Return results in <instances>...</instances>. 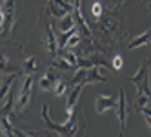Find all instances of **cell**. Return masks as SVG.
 <instances>
[{
	"label": "cell",
	"mask_w": 151,
	"mask_h": 137,
	"mask_svg": "<svg viewBox=\"0 0 151 137\" xmlns=\"http://www.w3.org/2000/svg\"><path fill=\"white\" fill-rule=\"evenodd\" d=\"M122 66H124L122 57H120V55H115V57H113V68H115V70H122Z\"/></svg>",
	"instance_id": "e0dca14e"
},
{
	"label": "cell",
	"mask_w": 151,
	"mask_h": 137,
	"mask_svg": "<svg viewBox=\"0 0 151 137\" xmlns=\"http://www.w3.org/2000/svg\"><path fill=\"white\" fill-rule=\"evenodd\" d=\"M82 90H84V84H73V88L68 93V101H66V115H68V119L75 113V110H77V106H78V99L82 95Z\"/></svg>",
	"instance_id": "8992f818"
},
{
	"label": "cell",
	"mask_w": 151,
	"mask_h": 137,
	"mask_svg": "<svg viewBox=\"0 0 151 137\" xmlns=\"http://www.w3.org/2000/svg\"><path fill=\"white\" fill-rule=\"evenodd\" d=\"M149 40H151V28L146 29L144 33H140L138 37H135V38L127 44V49H137V48H140V46H147Z\"/></svg>",
	"instance_id": "8fae6325"
},
{
	"label": "cell",
	"mask_w": 151,
	"mask_h": 137,
	"mask_svg": "<svg viewBox=\"0 0 151 137\" xmlns=\"http://www.w3.org/2000/svg\"><path fill=\"white\" fill-rule=\"evenodd\" d=\"M42 121L46 123L47 126V132H55L57 135H84L86 133V119H84V112L82 108H77L75 110V113L71 115V117L64 123V124H57L53 123L51 117H49V106L47 102L42 106Z\"/></svg>",
	"instance_id": "6da1fadb"
},
{
	"label": "cell",
	"mask_w": 151,
	"mask_h": 137,
	"mask_svg": "<svg viewBox=\"0 0 151 137\" xmlns=\"http://www.w3.org/2000/svg\"><path fill=\"white\" fill-rule=\"evenodd\" d=\"M102 11H104V6L96 0V2L91 6V13H93V17H95V20H99L100 17H102Z\"/></svg>",
	"instance_id": "2e32d148"
},
{
	"label": "cell",
	"mask_w": 151,
	"mask_h": 137,
	"mask_svg": "<svg viewBox=\"0 0 151 137\" xmlns=\"http://www.w3.org/2000/svg\"><path fill=\"white\" fill-rule=\"evenodd\" d=\"M46 9H47V13L53 17V18H64V17H66L69 11H68V9L66 7H64V6H60L58 2H57V0H47V6H46Z\"/></svg>",
	"instance_id": "30bf717a"
},
{
	"label": "cell",
	"mask_w": 151,
	"mask_h": 137,
	"mask_svg": "<svg viewBox=\"0 0 151 137\" xmlns=\"http://www.w3.org/2000/svg\"><path fill=\"white\" fill-rule=\"evenodd\" d=\"M22 70H24V73H27V75H35L37 70H38V60L35 57H26L24 62H22Z\"/></svg>",
	"instance_id": "5bb4252c"
},
{
	"label": "cell",
	"mask_w": 151,
	"mask_h": 137,
	"mask_svg": "<svg viewBox=\"0 0 151 137\" xmlns=\"http://www.w3.org/2000/svg\"><path fill=\"white\" fill-rule=\"evenodd\" d=\"M107 77L100 73V66L95 68H78L75 77L71 80V84H96V82H106Z\"/></svg>",
	"instance_id": "277c9868"
},
{
	"label": "cell",
	"mask_w": 151,
	"mask_h": 137,
	"mask_svg": "<svg viewBox=\"0 0 151 137\" xmlns=\"http://www.w3.org/2000/svg\"><path fill=\"white\" fill-rule=\"evenodd\" d=\"M99 2L104 6V9H107V11H116V9L124 4V0H99Z\"/></svg>",
	"instance_id": "9a60e30c"
},
{
	"label": "cell",
	"mask_w": 151,
	"mask_h": 137,
	"mask_svg": "<svg viewBox=\"0 0 151 137\" xmlns=\"http://www.w3.org/2000/svg\"><path fill=\"white\" fill-rule=\"evenodd\" d=\"M144 119H146V123L151 126V115H149V113H146V115H144Z\"/></svg>",
	"instance_id": "ac0fdd59"
},
{
	"label": "cell",
	"mask_w": 151,
	"mask_h": 137,
	"mask_svg": "<svg viewBox=\"0 0 151 137\" xmlns=\"http://www.w3.org/2000/svg\"><path fill=\"white\" fill-rule=\"evenodd\" d=\"M49 66H53V68H57V70H64V71H73V70H77L71 62L68 60V59H64L60 53L55 57V59H51V62H49Z\"/></svg>",
	"instance_id": "7c38bea8"
},
{
	"label": "cell",
	"mask_w": 151,
	"mask_h": 137,
	"mask_svg": "<svg viewBox=\"0 0 151 137\" xmlns=\"http://www.w3.org/2000/svg\"><path fill=\"white\" fill-rule=\"evenodd\" d=\"M71 80H68V79H58V82L55 84V90H53V93H55V97H64V95H68L69 93V90H71Z\"/></svg>",
	"instance_id": "4fadbf2b"
},
{
	"label": "cell",
	"mask_w": 151,
	"mask_h": 137,
	"mask_svg": "<svg viewBox=\"0 0 151 137\" xmlns=\"http://www.w3.org/2000/svg\"><path fill=\"white\" fill-rule=\"evenodd\" d=\"M116 102H118L116 95H96L95 110H96V113H106L107 110H115Z\"/></svg>",
	"instance_id": "ba28073f"
},
{
	"label": "cell",
	"mask_w": 151,
	"mask_h": 137,
	"mask_svg": "<svg viewBox=\"0 0 151 137\" xmlns=\"http://www.w3.org/2000/svg\"><path fill=\"white\" fill-rule=\"evenodd\" d=\"M33 84H35V77L33 75H24L22 84H20V90H18V97L15 102V108L13 113L15 115H22L31 104V97H33Z\"/></svg>",
	"instance_id": "7a4b0ae2"
},
{
	"label": "cell",
	"mask_w": 151,
	"mask_h": 137,
	"mask_svg": "<svg viewBox=\"0 0 151 137\" xmlns=\"http://www.w3.org/2000/svg\"><path fill=\"white\" fill-rule=\"evenodd\" d=\"M149 77H151V60L144 59L140 62L137 73L133 77H127V80L135 84L138 93H146V95L151 97V80H149Z\"/></svg>",
	"instance_id": "3957f363"
},
{
	"label": "cell",
	"mask_w": 151,
	"mask_h": 137,
	"mask_svg": "<svg viewBox=\"0 0 151 137\" xmlns=\"http://www.w3.org/2000/svg\"><path fill=\"white\" fill-rule=\"evenodd\" d=\"M73 29H77V20H75L73 13H68L64 18H60L58 24L55 26L57 33H68V31H73Z\"/></svg>",
	"instance_id": "9c48e42d"
},
{
	"label": "cell",
	"mask_w": 151,
	"mask_h": 137,
	"mask_svg": "<svg viewBox=\"0 0 151 137\" xmlns=\"http://www.w3.org/2000/svg\"><path fill=\"white\" fill-rule=\"evenodd\" d=\"M115 113H116L118 123H120V135H122L124 130H126V124H127V117H129V113H131V108H129V102H127V97H126L124 90L118 91V102H116Z\"/></svg>",
	"instance_id": "5b68a950"
},
{
	"label": "cell",
	"mask_w": 151,
	"mask_h": 137,
	"mask_svg": "<svg viewBox=\"0 0 151 137\" xmlns=\"http://www.w3.org/2000/svg\"><path fill=\"white\" fill-rule=\"evenodd\" d=\"M58 79H60V77H58L57 68L49 66V68H47V71L40 77L38 86H40V90H42V91H53V90H55V84L58 82Z\"/></svg>",
	"instance_id": "52a82bcc"
}]
</instances>
